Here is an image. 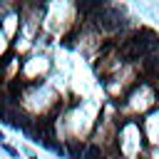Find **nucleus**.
Masks as SVG:
<instances>
[{
    "label": "nucleus",
    "instance_id": "obj_4",
    "mask_svg": "<svg viewBox=\"0 0 159 159\" xmlns=\"http://www.w3.org/2000/svg\"><path fill=\"white\" fill-rule=\"evenodd\" d=\"M0 139H2V134H0Z\"/></svg>",
    "mask_w": 159,
    "mask_h": 159
},
{
    "label": "nucleus",
    "instance_id": "obj_3",
    "mask_svg": "<svg viewBox=\"0 0 159 159\" xmlns=\"http://www.w3.org/2000/svg\"><path fill=\"white\" fill-rule=\"evenodd\" d=\"M84 159H104V157H102V152H99L97 147H87V152H84Z\"/></svg>",
    "mask_w": 159,
    "mask_h": 159
},
{
    "label": "nucleus",
    "instance_id": "obj_1",
    "mask_svg": "<svg viewBox=\"0 0 159 159\" xmlns=\"http://www.w3.org/2000/svg\"><path fill=\"white\" fill-rule=\"evenodd\" d=\"M159 52V35H154L152 30L137 32L132 40H127L122 45V55L127 60H142V57H152Z\"/></svg>",
    "mask_w": 159,
    "mask_h": 159
},
{
    "label": "nucleus",
    "instance_id": "obj_2",
    "mask_svg": "<svg viewBox=\"0 0 159 159\" xmlns=\"http://www.w3.org/2000/svg\"><path fill=\"white\" fill-rule=\"evenodd\" d=\"M99 20V25L104 27V30H119V27H124V12L119 10V7H99V15H97Z\"/></svg>",
    "mask_w": 159,
    "mask_h": 159
}]
</instances>
